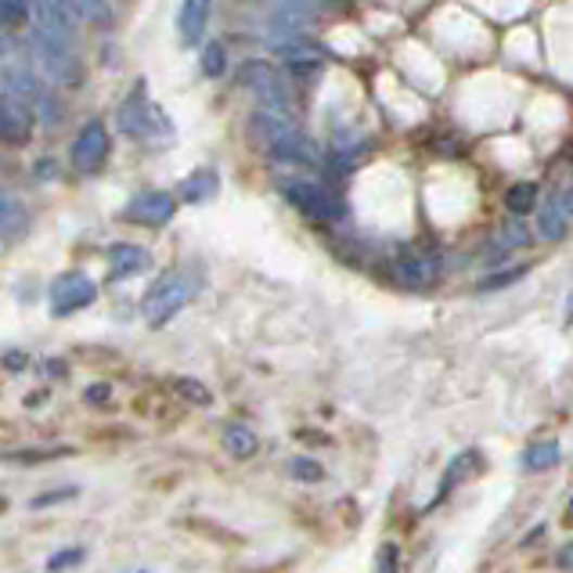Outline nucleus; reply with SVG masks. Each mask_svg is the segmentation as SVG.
I'll return each instance as SVG.
<instances>
[{"instance_id": "1", "label": "nucleus", "mask_w": 573, "mask_h": 573, "mask_svg": "<svg viewBox=\"0 0 573 573\" xmlns=\"http://www.w3.org/2000/svg\"><path fill=\"white\" fill-rule=\"evenodd\" d=\"M253 138L256 144L278 163L296 166H321V152L307 133L296 127V119L285 109H260L253 116Z\"/></svg>"}, {"instance_id": "2", "label": "nucleus", "mask_w": 573, "mask_h": 573, "mask_svg": "<svg viewBox=\"0 0 573 573\" xmlns=\"http://www.w3.org/2000/svg\"><path fill=\"white\" fill-rule=\"evenodd\" d=\"M29 43H33V54H37V65L51 76L54 84L80 87L84 65H80V54H76V48H73V37L37 26V29H33Z\"/></svg>"}, {"instance_id": "3", "label": "nucleus", "mask_w": 573, "mask_h": 573, "mask_svg": "<svg viewBox=\"0 0 573 573\" xmlns=\"http://www.w3.org/2000/svg\"><path fill=\"white\" fill-rule=\"evenodd\" d=\"M278 191L285 195L289 206H296L310 220H343L346 213L343 199L335 191H329L318 181H307V177H282Z\"/></svg>"}, {"instance_id": "4", "label": "nucleus", "mask_w": 573, "mask_h": 573, "mask_svg": "<svg viewBox=\"0 0 573 573\" xmlns=\"http://www.w3.org/2000/svg\"><path fill=\"white\" fill-rule=\"evenodd\" d=\"M188 300H191L188 278L181 271H166V275L155 278L152 289H149V296H144V303H141L144 321H149L152 329H163V324L170 321Z\"/></svg>"}, {"instance_id": "5", "label": "nucleus", "mask_w": 573, "mask_h": 573, "mask_svg": "<svg viewBox=\"0 0 573 573\" xmlns=\"http://www.w3.org/2000/svg\"><path fill=\"white\" fill-rule=\"evenodd\" d=\"M119 130L127 133V138H138V141H152L155 133H166V130H170L166 116L152 105L149 94H144V80L133 84L130 98L119 105Z\"/></svg>"}, {"instance_id": "6", "label": "nucleus", "mask_w": 573, "mask_h": 573, "mask_svg": "<svg viewBox=\"0 0 573 573\" xmlns=\"http://www.w3.org/2000/svg\"><path fill=\"white\" fill-rule=\"evenodd\" d=\"M239 80L245 91H253L256 98H260L264 109H285L289 112V105H292L289 84L271 62H245L239 69Z\"/></svg>"}, {"instance_id": "7", "label": "nucleus", "mask_w": 573, "mask_h": 573, "mask_svg": "<svg viewBox=\"0 0 573 573\" xmlns=\"http://www.w3.org/2000/svg\"><path fill=\"white\" fill-rule=\"evenodd\" d=\"M48 300H51L54 318H65V314H76V310L91 307V303L98 300V285L84 271H65V275H59L51 282Z\"/></svg>"}, {"instance_id": "8", "label": "nucleus", "mask_w": 573, "mask_h": 573, "mask_svg": "<svg viewBox=\"0 0 573 573\" xmlns=\"http://www.w3.org/2000/svg\"><path fill=\"white\" fill-rule=\"evenodd\" d=\"M177 213V199L170 191H138L127 206H123L119 217L127 224H138V228H163L170 224Z\"/></svg>"}, {"instance_id": "9", "label": "nucleus", "mask_w": 573, "mask_h": 573, "mask_svg": "<svg viewBox=\"0 0 573 573\" xmlns=\"http://www.w3.org/2000/svg\"><path fill=\"white\" fill-rule=\"evenodd\" d=\"M69 160H73L76 174H94V170L105 166V160H109V130H105V123H101V119L84 123L80 133H76V141H73Z\"/></svg>"}, {"instance_id": "10", "label": "nucleus", "mask_w": 573, "mask_h": 573, "mask_svg": "<svg viewBox=\"0 0 573 573\" xmlns=\"http://www.w3.org/2000/svg\"><path fill=\"white\" fill-rule=\"evenodd\" d=\"M324 15V0H271L267 26L271 33H307Z\"/></svg>"}, {"instance_id": "11", "label": "nucleus", "mask_w": 573, "mask_h": 573, "mask_svg": "<svg viewBox=\"0 0 573 573\" xmlns=\"http://www.w3.org/2000/svg\"><path fill=\"white\" fill-rule=\"evenodd\" d=\"M393 278L404 289H430L441 278V260L430 250H404L397 260H393Z\"/></svg>"}, {"instance_id": "12", "label": "nucleus", "mask_w": 573, "mask_h": 573, "mask_svg": "<svg viewBox=\"0 0 573 573\" xmlns=\"http://www.w3.org/2000/svg\"><path fill=\"white\" fill-rule=\"evenodd\" d=\"M33 15H37V26L65 33L73 37L76 22H80V11H76V0H33Z\"/></svg>"}, {"instance_id": "13", "label": "nucleus", "mask_w": 573, "mask_h": 573, "mask_svg": "<svg viewBox=\"0 0 573 573\" xmlns=\"http://www.w3.org/2000/svg\"><path fill=\"white\" fill-rule=\"evenodd\" d=\"M209 11H213V0H181V11H177V37H181L184 48H195L202 40V33L209 26Z\"/></svg>"}, {"instance_id": "14", "label": "nucleus", "mask_w": 573, "mask_h": 573, "mask_svg": "<svg viewBox=\"0 0 573 573\" xmlns=\"http://www.w3.org/2000/svg\"><path fill=\"white\" fill-rule=\"evenodd\" d=\"M149 264H152V256L144 245H133V242H119V245H112L109 250V275L116 278H133V275H141V271H149Z\"/></svg>"}, {"instance_id": "15", "label": "nucleus", "mask_w": 573, "mask_h": 573, "mask_svg": "<svg viewBox=\"0 0 573 573\" xmlns=\"http://www.w3.org/2000/svg\"><path fill=\"white\" fill-rule=\"evenodd\" d=\"M570 228V213H566V202L563 195H552L545 202V206H537V234L548 242L563 239Z\"/></svg>"}, {"instance_id": "16", "label": "nucleus", "mask_w": 573, "mask_h": 573, "mask_svg": "<svg viewBox=\"0 0 573 573\" xmlns=\"http://www.w3.org/2000/svg\"><path fill=\"white\" fill-rule=\"evenodd\" d=\"M217 174L213 170H199V174H191L181 181V188H177V195H181V202H188V206H199V202H206L217 195Z\"/></svg>"}, {"instance_id": "17", "label": "nucleus", "mask_w": 573, "mask_h": 573, "mask_svg": "<svg viewBox=\"0 0 573 573\" xmlns=\"http://www.w3.org/2000/svg\"><path fill=\"white\" fill-rule=\"evenodd\" d=\"M224 447H228L231 458H253L256 447H260V441H256V433L250 430V425H228L224 430Z\"/></svg>"}, {"instance_id": "18", "label": "nucleus", "mask_w": 573, "mask_h": 573, "mask_svg": "<svg viewBox=\"0 0 573 573\" xmlns=\"http://www.w3.org/2000/svg\"><path fill=\"white\" fill-rule=\"evenodd\" d=\"M26 206L11 195V191H0V234H18L26 231Z\"/></svg>"}, {"instance_id": "19", "label": "nucleus", "mask_w": 573, "mask_h": 573, "mask_svg": "<svg viewBox=\"0 0 573 573\" xmlns=\"http://www.w3.org/2000/svg\"><path fill=\"white\" fill-rule=\"evenodd\" d=\"M552 466H559V444L556 441H542V444L526 447V455H523L526 473H545V469H552Z\"/></svg>"}, {"instance_id": "20", "label": "nucleus", "mask_w": 573, "mask_h": 573, "mask_svg": "<svg viewBox=\"0 0 573 573\" xmlns=\"http://www.w3.org/2000/svg\"><path fill=\"white\" fill-rule=\"evenodd\" d=\"M480 462H483V458H480L476 451H462V455H458L455 462H451V469H447V473H444V483H441V498H444L447 491H455L462 480L473 476Z\"/></svg>"}, {"instance_id": "21", "label": "nucleus", "mask_w": 573, "mask_h": 573, "mask_svg": "<svg viewBox=\"0 0 573 573\" xmlns=\"http://www.w3.org/2000/svg\"><path fill=\"white\" fill-rule=\"evenodd\" d=\"M505 206H509V213H515V217L537 209V184H531V181L512 184L509 191H505Z\"/></svg>"}, {"instance_id": "22", "label": "nucleus", "mask_w": 573, "mask_h": 573, "mask_svg": "<svg viewBox=\"0 0 573 573\" xmlns=\"http://www.w3.org/2000/svg\"><path fill=\"white\" fill-rule=\"evenodd\" d=\"M526 242H531V231H526L520 220H512V224H505V228L498 231V239H494V253L505 256L512 250H523Z\"/></svg>"}, {"instance_id": "23", "label": "nucleus", "mask_w": 573, "mask_h": 573, "mask_svg": "<svg viewBox=\"0 0 573 573\" xmlns=\"http://www.w3.org/2000/svg\"><path fill=\"white\" fill-rule=\"evenodd\" d=\"M174 393H177V397H181V400L195 404V408H206V404H213L209 386H202V382H199V379H191V375L174 379Z\"/></svg>"}, {"instance_id": "24", "label": "nucleus", "mask_w": 573, "mask_h": 573, "mask_svg": "<svg viewBox=\"0 0 573 573\" xmlns=\"http://www.w3.org/2000/svg\"><path fill=\"white\" fill-rule=\"evenodd\" d=\"M29 18V0H0V29H15Z\"/></svg>"}, {"instance_id": "25", "label": "nucleus", "mask_w": 573, "mask_h": 573, "mask_svg": "<svg viewBox=\"0 0 573 573\" xmlns=\"http://www.w3.org/2000/svg\"><path fill=\"white\" fill-rule=\"evenodd\" d=\"M76 11H80V18H91L94 26H109L112 22L109 0H76Z\"/></svg>"}, {"instance_id": "26", "label": "nucleus", "mask_w": 573, "mask_h": 573, "mask_svg": "<svg viewBox=\"0 0 573 573\" xmlns=\"http://www.w3.org/2000/svg\"><path fill=\"white\" fill-rule=\"evenodd\" d=\"M224 69H228V54H224L220 43H209V48L202 51V73H206L209 80H217V76H224Z\"/></svg>"}, {"instance_id": "27", "label": "nucleus", "mask_w": 573, "mask_h": 573, "mask_svg": "<svg viewBox=\"0 0 573 573\" xmlns=\"http://www.w3.org/2000/svg\"><path fill=\"white\" fill-rule=\"evenodd\" d=\"M526 275V264H515L512 271H498V275H491V278H483V282L476 285L480 292H494V289H505V285H512V282H520V278Z\"/></svg>"}, {"instance_id": "28", "label": "nucleus", "mask_w": 573, "mask_h": 573, "mask_svg": "<svg viewBox=\"0 0 573 573\" xmlns=\"http://www.w3.org/2000/svg\"><path fill=\"white\" fill-rule=\"evenodd\" d=\"M289 473L296 480H307V483H318L324 476V469L314 462V458H292L289 462Z\"/></svg>"}, {"instance_id": "29", "label": "nucleus", "mask_w": 573, "mask_h": 573, "mask_svg": "<svg viewBox=\"0 0 573 573\" xmlns=\"http://www.w3.org/2000/svg\"><path fill=\"white\" fill-rule=\"evenodd\" d=\"M76 563H84V548H80V545H73V548H62L59 556H51V559H48V566H51V570H62V566H76Z\"/></svg>"}, {"instance_id": "30", "label": "nucleus", "mask_w": 573, "mask_h": 573, "mask_svg": "<svg viewBox=\"0 0 573 573\" xmlns=\"http://www.w3.org/2000/svg\"><path fill=\"white\" fill-rule=\"evenodd\" d=\"M69 498H76V487L51 491V494H43V498H33V501H29V509H48V505H59V501H69Z\"/></svg>"}, {"instance_id": "31", "label": "nucleus", "mask_w": 573, "mask_h": 573, "mask_svg": "<svg viewBox=\"0 0 573 573\" xmlns=\"http://www.w3.org/2000/svg\"><path fill=\"white\" fill-rule=\"evenodd\" d=\"M109 397H112V390L105 386V382H98V386H87L84 390V400L87 404H105Z\"/></svg>"}, {"instance_id": "32", "label": "nucleus", "mask_w": 573, "mask_h": 573, "mask_svg": "<svg viewBox=\"0 0 573 573\" xmlns=\"http://www.w3.org/2000/svg\"><path fill=\"white\" fill-rule=\"evenodd\" d=\"M397 566V545H382L379 548V570H393Z\"/></svg>"}, {"instance_id": "33", "label": "nucleus", "mask_w": 573, "mask_h": 573, "mask_svg": "<svg viewBox=\"0 0 573 573\" xmlns=\"http://www.w3.org/2000/svg\"><path fill=\"white\" fill-rule=\"evenodd\" d=\"M556 566H559V570H573V542H566L563 548H559Z\"/></svg>"}, {"instance_id": "34", "label": "nucleus", "mask_w": 573, "mask_h": 573, "mask_svg": "<svg viewBox=\"0 0 573 573\" xmlns=\"http://www.w3.org/2000/svg\"><path fill=\"white\" fill-rule=\"evenodd\" d=\"M11 54H15V43H11V37H4V33H0V62L11 59Z\"/></svg>"}, {"instance_id": "35", "label": "nucleus", "mask_w": 573, "mask_h": 573, "mask_svg": "<svg viewBox=\"0 0 573 573\" xmlns=\"http://www.w3.org/2000/svg\"><path fill=\"white\" fill-rule=\"evenodd\" d=\"M4 365H8V368H22V365H26V357H22V354H8Z\"/></svg>"}, {"instance_id": "36", "label": "nucleus", "mask_w": 573, "mask_h": 573, "mask_svg": "<svg viewBox=\"0 0 573 573\" xmlns=\"http://www.w3.org/2000/svg\"><path fill=\"white\" fill-rule=\"evenodd\" d=\"M48 372H51V375H62V372H65V365H62V361H51V365H48Z\"/></svg>"}, {"instance_id": "37", "label": "nucleus", "mask_w": 573, "mask_h": 573, "mask_svg": "<svg viewBox=\"0 0 573 573\" xmlns=\"http://www.w3.org/2000/svg\"><path fill=\"white\" fill-rule=\"evenodd\" d=\"M566 324H573V292H570V303H566Z\"/></svg>"}, {"instance_id": "38", "label": "nucleus", "mask_w": 573, "mask_h": 573, "mask_svg": "<svg viewBox=\"0 0 573 573\" xmlns=\"http://www.w3.org/2000/svg\"><path fill=\"white\" fill-rule=\"evenodd\" d=\"M563 202H566V213L573 217V191H566V195H563Z\"/></svg>"}, {"instance_id": "39", "label": "nucleus", "mask_w": 573, "mask_h": 573, "mask_svg": "<svg viewBox=\"0 0 573 573\" xmlns=\"http://www.w3.org/2000/svg\"><path fill=\"white\" fill-rule=\"evenodd\" d=\"M566 523L573 526V501H570V509H566Z\"/></svg>"}]
</instances>
